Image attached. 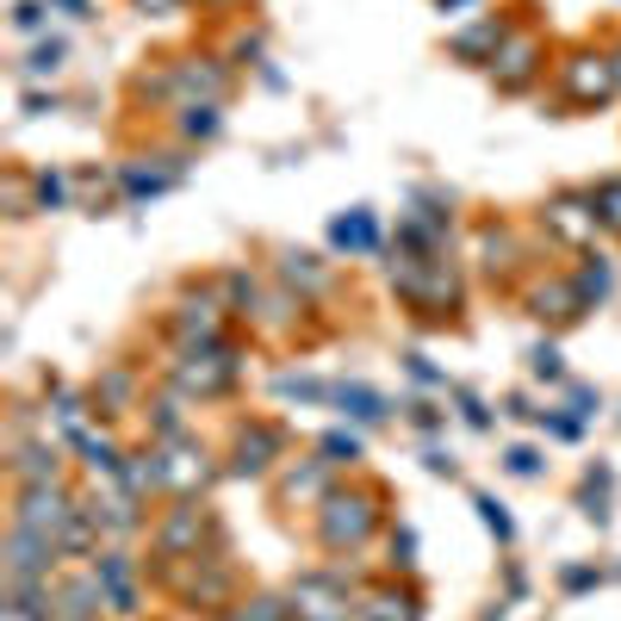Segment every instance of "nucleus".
Segmentation results:
<instances>
[{
  "label": "nucleus",
  "mask_w": 621,
  "mask_h": 621,
  "mask_svg": "<svg viewBox=\"0 0 621 621\" xmlns=\"http://www.w3.org/2000/svg\"><path fill=\"white\" fill-rule=\"evenodd\" d=\"M99 584L113 590V602L125 609V616L137 609V597H131V565H125V553H106V560H99Z\"/></svg>",
  "instance_id": "7"
},
{
  "label": "nucleus",
  "mask_w": 621,
  "mask_h": 621,
  "mask_svg": "<svg viewBox=\"0 0 621 621\" xmlns=\"http://www.w3.org/2000/svg\"><path fill=\"white\" fill-rule=\"evenodd\" d=\"M243 621H280V609H273V602H255V616H243Z\"/></svg>",
  "instance_id": "24"
},
{
  "label": "nucleus",
  "mask_w": 621,
  "mask_h": 621,
  "mask_svg": "<svg viewBox=\"0 0 621 621\" xmlns=\"http://www.w3.org/2000/svg\"><path fill=\"white\" fill-rule=\"evenodd\" d=\"M324 447H330V454H349V460H354V454H361V442H354V435H330V442H324Z\"/></svg>",
  "instance_id": "23"
},
{
  "label": "nucleus",
  "mask_w": 621,
  "mask_h": 621,
  "mask_svg": "<svg viewBox=\"0 0 621 621\" xmlns=\"http://www.w3.org/2000/svg\"><path fill=\"white\" fill-rule=\"evenodd\" d=\"M57 57H62V44H44V50L25 62V69H32V75H44V69H57Z\"/></svg>",
  "instance_id": "20"
},
{
  "label": "nucleus",
  "mask_w": 621,
  "mask_h": 621,
  "mask_svg": "<svg viewBox=\"0 0 621 621\" xmlns=\"http://www.w3.org/2000/svg\"><path fill=\"white\" fill-rule=\"evenodd\" d=\"M597 218L621 231V180H602V187H597Z\"/></svg>",
  "instance_id": "14"
},
{
  "label": "nucleus",
  "mask_w": 621,
  "mask_h": 621,
  "mask_svg": "<svg viewBox=\"0 0 621 621\" xmlns=\"http://www.w3.org/2000/svg\"><path fill=\"white\" fill-rule=\"evenodd\" d=\"M528 69H535V44H516V50L504 57V87H523Z\"/></svg>",
  "instance_id": "12"
},
{
  "label": "nucleus",
  "mask_w": 621,
  "mask_h": 621,
  "mask_svg": "<svg viewBox=\"0 0 621 621\" xmlns=\"http://www.w3.org/2000/svg\"><path fill=\"white\" fill-rule=\"evenodd\" d=\"M535 373H541V379H560V354H553V349H535Z\"/></svg>",
  "instance_id": "21"
},
{
  "label": "nucleus",
  "mask_w": 621,
  "mask_h": 621,
  "mask_svg": "<svg viewBox=\"0 0 621 621\" xmlns=\"http://www.w3.org/2000/svg\"><path fill=\"white\" fill-rule=\"evenodd\" d=\"M373 528V509H367V497H336L330 504V516H324V541L330 547H342V541H361Z\"/></svg>",
  "instance_id": "3"
},
{
  "label": "nucleus",
  "mask_w": 621,
  "mask_h": 621,
  "mask_svg": "<svg viewBox=\"0 0 621 621\" xmlns=\"http://www.w3.org/2000/svg\"><path fill=\"white\" fill-rule=\"evenodd\" d=\"M180 336H187V342H194V336H199V342H212V336H218V305H212V298L187 305V317H180Z\"/></svg>",
  "instance_id": "8"
},
{
  "label": "nucleus",
  "mask_w": 621,
  "mask_h": 621,
  "mask_svg": "<svg viewBox=\"0 0 621 621\" xmlns=\"http://www.w3.org/2000/svg\"><path fill=\"white\" fill-rule=\"evenodd\" d=\"M273 447H280V435H273V429H249V435H243V472H261V454H273Z\"/></svg>",
  "instance_id": "11"
},
{
  "label": "nucleus",
  "mask_w": 621,
  "mask_h": 621,
  "mask_svg": "<svg viewBox=\"0 0 621 621\" xmlns=\"http://www.w3.org/2000/svg\"><path fill=\"white\" fill-rule=\"evenodd\" d=\"M560 81H565V99H578V106H597V99L616 94L621 69H616L609 57H572V62L560 69Z\"/></svg>",
  "instance_id": "1"
},
{
  "label": "nucleus",
  "mask_w": 621,
  "mask_h": 621,
  "mask_svg": "<svg viewBox=\"0 0 621 621\" xmlns=\"http://www.w3.org/2000/svg\"><path fill=\"white\" fill-rule=\"evenodd\" d=\"M187 131H194V137H212L218 131V106H194V113H187Z\"/></svg>",
  "instance_id": "19"
},
{
  "label": "nucleus",
  "mask_w": 621,
  "mask_h": 621,
  "mask_svg": "<svg viewBox=\"0 0 621 621\" xmlns=\"http://www.w3.org/2000/svg\"><path fill=\"white\" fill-rule=\"evenodd\" d=\"M336 243H342V249H373V218L367 212H349V218H336Z\"/></svg>",
  "instance_id": "9"
},
{
  "label": "nucleus",
  "mask_w": 621,
  "mask_h": 621,
  "mask_svg": "<svg viewBox=\"0 0 621 621\" xmlns=\"http://www.w3.org/2000/svg\"><path fill=\"white\" fill-rule=\"evenodd\" d=\"M479 509H485V523L497 528V535H509V516H504V509H497V504H491V497H479Z\"/></svg>",
  "instance_id": "22"
},
{
  "label": "nucleus",
  "mask_w": 621,
  "mask_h": 621,
  "mask_svg": "<svg viewBox=\"0 0 621 621\" xmlns=\"http://www.w3.org/2000/svg\"><path fill=\"white\" fill-rule=\"evenodd\" d=\"M75 516H69V497H62L57 485H32L20 497V523L13 528H32V535H57V528H69Z\"/></svg>",
  "instance_id": "2"
},
{
  "label": "nucleus",
  "mask_w": 621,
  "mask_h": 621,
  "mask_svg": "<svg viewBox=\"0 0 621 621\" xmlns=\"http://www.w3.org/2000/svg\"><path fill=\"white\" fill-rule=\"evenodd\" d=\"M367 609H373V621H410V602L405 597H373Z\"/></svg>",
  "instance_id": "18"
},
{
  "label": "nucleus",
  "mask_w": 621,
  "mask_h": 621,
  "mask_svg": "<svg viewBox=\"0 0 621 621\" xmlns=\"http://www.w3.org/2000/svg\"><path fill=\"white\" fill-rule=\"evenodd\" d=\"M292 602H298L305 616H317V621H336V609H342V597H336L330 578H298L292 584Z\"/></svg>",
  "instance_id": "6"
},
{
  "label": "nucleus",
  "mask_w": 621,
  "mask_h": 621,
  "mask_svg": "<svg viewBox=\"0 0 621 621\" xmlns=\"http://www.w3.org/2000/svg\"><path fill=\"white\" fill-rule=\"evenodd\" d=\"M547 224H553V236H565V243H590L602 218L590 212L584 199H553V206H547Z\"/></svg>",
  "instance_id": "4"
},
{
  "label": "nucleus",
  "mask_w": 621,
  "mask_h": 621,
  "mask_svg": "<svg viewBox=\"0 0 621 621\" xmlns=\"http://www.w3.org/2000/svg\"><path fill=\"white\" fill-rule=\"evenodd\" d=\"M94 602H99V584H69V590H62V616L94 621Z\"/></svg>",
  "instance_id": "10"
},
{
  "label": "nucleus",
  "mask_w": 621,
  "mask_h": 621,
  "mask_svg": "<svg viewBox=\"0 0 621 621\" xmlns=\"http://www.w3.org/2000/svg\"><path fill=\"white\" fill-rule=\"evenodd\" d=\"M224 379H231V354H218V349L187 354V367H180V386H194V391H218Z\"/></svg>",
  "instance_id": "5"
},
{
  "label": "nucleus",
  "mask_w": 621,
  "mask_h": 621,
  "mask_svg": "<svg viewBox=\"0 0 621 621\" xmlns=\"http://www.w3.org/2000/svg\"><path fill=\"white\" fill-rule=\"evenodd\" d=\"M497 38H504V25H479V32H466L454 50H460V57H479V50H485V44H497Z\"/></svg>",
  "instance_id": "15"
},
{
  "label": "nucleus",
  "mask_w": 621,
  "mask_h": 621,
  "mask_svg": "<svg viewBox=\"0 0 621 621\" xmlns=\"http://www.w3.org/2000/svg\"><path fill=\"white\" fill-rule=\"evenodd\" d=\"M20 472H25V479H57V454H44V447H25V454H20Z\"/></svg>",
  "instance_id": "13"
},
{
  "label": "nucleus",
  "mask_w": 621,
  "mask_h": 621,
  "mask_svg": "<svg viewBox=\"0 0 621 621\" xmlns=\"http://www.w3.org/2000/svg\"><path fill=\"white\" fill-rule=\"evenodd\" d=\"M602 292H609V268L597 255V268H584V280H578V298H602Z\"/></svg>",
  "instance_id": "17"
},
{
  "label": "nucleus",
  "mask_w": 621,
  "mask_h": 621,
  "mask_svg": "<svg viewBox=\"0 0 621 621\" xmlns=\"http://www.w3.org/2000/svg\"><path fill=\"white\" fill-rule=\"evenodd\" d=\"M57 7H69V13H75V20H87V0H57Z\"/></svg>",
  "instance_id": "26"
},
{
  "label": "nucleus",
  "mask_w": 621,
  "mask_h": 621,
  "mask_svg": "<svg viewBox=\"0 0 621 621\" xmlns=\"http://www.w3.org/2000/svg\"><path fill=\"white\" fill-rule=\"evenodd\" d=\"M137 7H150V13H168V7H180V0H137Z\"/></svg>",
  "instance_id": "25"
},
{
  "label": "nucleus",
  "mask_w": 621,
  "mask_h": 621,
  "mask_svg": "<svg viewBox=\"0 0 621 621\" xmlns=\"http://www.w3.org/2000/svg\"><path fill=\"white\" fill-rule=\"evenodd\" d=\"M342 405H349L354 417H367V423H379V417H386V405H379L373 391H342Z\"/></svg>",
  "instance_id": "16"
}]
</instances>
